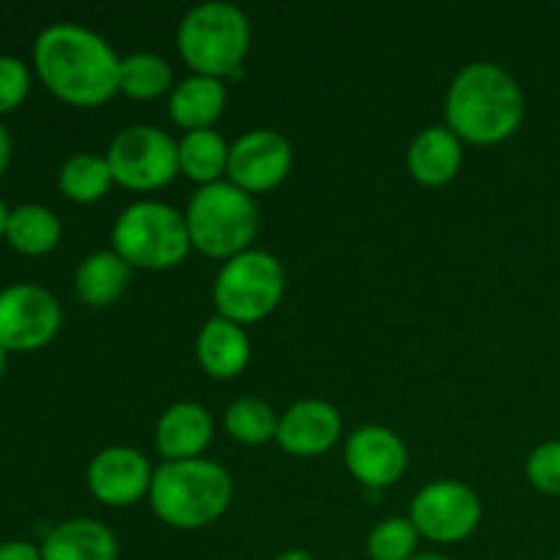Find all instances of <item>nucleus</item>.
<instances>
[{
	"mask_svg": "<svg viewBox=\"0 0 560 560\" xmlns=\"http://www.w3.org/2000/svg\"><path fill=\"white\" fill-rule=\"evenodd\" d=\"M33 66L52 96L74 107H102L120 85V58L113 44L77 22H55L33 44Z\"/></svg>",
	"mask_w": 560,
	"mask_h": 560,
	"instance_id": "obj_1",
	"label": "nucleus"
},
{
	"mask_svg": "<svg viewBox=\"0 0 560 560\" xmlns=\"http://www.w3.org/2000/svg\"><path fill=\"white\" fill-rule=\"evenodd\" d=\"M443 115L463 142L501 145L523 126L525 93L509 69L492 60H474L454 74Z\"/></svg>",
	"mask_w": 560,
	"mask_h": 560,
	"instance_id": "obj_2",
	"label": "nucleus"
},
{
	"mask_svg": "<svg viewBox=\"0 0 560 560\" xmlns=\"http://www.w3.org/2000/svg\"><path fill=\"white\" fill-rule=\"evenodd\" d=\"M233 479L211 459L162 463L153 470L151 501L153 514L175 530H200L224 517L233 503Z\"/></svg>",
	"mask_w": 560,
	"mask_h": 560,
	"instance_id": "obj_3",
	"label": "nucleus"
},
{
	"mask_svg": "<svg viewBox=\"0 0 560 560\" xmlns=\"http://www.w3.org/2000/svg\"><path fill=\"white\" fill-rule=\"evenodd\" d=\"M175 42L191 74L224 80L233 77L249 55L252 22L238 5L208 0L186 11Z\"/></svg>",
	"mask_w": 560,
	"mask_h": 560,
	"instance_id": "obj_4",
	"label": "nucleus"
},
{
	"mask_svg": "<svg viewBox=\"0 0 560 560\" xmlns=\"http://www.w3.org/2000/svg\"><path fill=\"white\" fill-rule=\"evenodd\" d=\"M184 217L191 249L222 262L252 249L260 230V211H257L255 197L230 180L197 189Z\"/></svg>",
	"mask_w": 560,
	"mask_h": 560,
	"instance_id": "obj_5",
	"label": "nucleus"
},
{
	"mask_svg": "<svg viewBox=\"0 0 560 560\" xmlns=\"http://www.w3.org/2000/svg\"><path fill=\"white\" fill-rule=\"evenodd\" d=\"M113 252L140 271H170L191 252L186 217L159 200L131 202L113 224Z\"/></svg>",
	"mask_w": 560,
	"mask_h": 560,
	"instance_id": "obj_6",
	"label": "nucleus"
},
{
	"mask_svg": "<svg viewBox=\"0 0 560 560\" xmlns=\"http://www.w3.org/2000/svg\"><path fill=\"white\" fill-rule=\"evenodd\" d=\"M288 288L284 266L273 252L246 249L222 262L213 282V304L219 315L238 326L266 320L279 310Z\"/></svg>",
	"mask_w": 560,
	"mask_h": 560,
	"instance_id": "obj_7",
	"label": "nucleus"
},
{
	"mask_svg": "<svg viewBox=\"0 0 560 560\" xmlns=\"http://www.w3.org/2000/svg\"><path fill=\"white\" fill-rule=\"evenodd\" d=\"M115 184L131 191L164 189L178 170V142L159 126H126L107 148Z\"/></svg>",
	"mask_w": 560,
	"mask_h": 560,
	"instance_id": "obj_8",
	"label": "nucleus"
},
{
	"mask_svg": "<svg viewBox=\"0 0 560 560\" xmlns=\"http://www.w3.org/2000/svg\"><path fill=\"white\" fill-rule=\"evenodd\" d=\"M410 523L421 539L435 545H459L479 530L485 506L474 487L465 481H430L410 503Z\"/></svg>",
	"mask_w": 560,
	"mask_h": 560,
	"instance_id": "obj_9",
	"label": "nucleus"
},
{
	"mask_svg": "<svg viewBox=\"0 0 560 560\" xmlns=\"http://www.w3.org/2000/svg\"><path fill=\"white\" fill-rule=\"evenodd\" d=\"M63 323L58 299L42 284L20 282L0 290V345L31 353L55 339Z\"/></svg>",
	"mask_w": 560,
	"mask_h": 560,
	"instance_id": "obj_10",
	"label": "nucleus"
},
{
	"mask_svg": "<svg viewBox=\"0 0 560 560\" xmlns=\"http://www.w3.org/2000/svg\"><path fill=\"white\" fill-rule=\"evenodd\" d=\"M293 170V145L273 129H252L230 145L228 180L246 195H262L282 184Z\"/></svg>",
	"mask_w": 560,
	"mask_h": 560,
	"instance_id": "obj_11",
	"label": "nucleus"
},
{
	"mask_svg": "<svg viewBox=\"0 0 560 560\" xmlns=\"http://www.w3.org/2000/svg\"><path fill=\"white\" fill-rule=\"evenodd\" d=\"M345 468L366 490H386L397 485L408 470V446L388 427H359L345 443Z\"/></svg>",
	"mask_w": 560,
	"mask_h": 560,
	"instance_id": "obj_12",
	"label": "nucleus"
},
{
	"mask_svg": "<svg viewBox=\"0 0 560 560\" xmlns=\"http://www.w3.org/2000/svg\"><path fill=\"white\" fill-rule=\"evenodd\" d=\"M88 490L98 503L126 509L148 498L153 468L142 452L131 446L102 448L88 465Z\"/></svg>",
	"mask_w": 560,
	"mask_h": 560,
	"instance_id": "obj_13",
	"label": "nucleus"
},
{
	"mask_svg": "<svg viewBox=\"0 0 560 560\" xmlns=\"http://www.w3.org/2000/svg\"><path fill=\"white\" fill-rule=\"evenodd\" d=\"M342 438V413L326 399H301L279 419L277 443L290 457H320Z\"/></svg>",
	"mask_w": 560,
	"mask_h": 560,
	"instance_id": "obj_14",
	"label": "nucleus"
},
{
	"mask_svg": "<svg viewBox=\"0 0 560 560\" xmlns=\"http://www.w3.org/2000/svg\"><path fill=\"white\" fill-rule=\"evenodd\" d=\"M213 416L200 402H175L156 421V452L164 463L200 459L211 446Z\"/></svg>",
	"mask_w": 560,
	"mask_h": 560,
	"instance_id": "obj_15",
	"label": "nucleus"
},
{
	"mask_svg": "<svg viewBox=\"0 0 560 560\" xmlns=\"http://www.w3.org/2000/svg\"><path fill=\"white\" fill-rule=\"evenodd\" d=\"M197 364L213 381H233L244 375L252 361V342L244 326L217 315L200 328L195 342Z\"/></svg>",
	"mask_w": 560,
	"mask_h": 560,
	"instance_id": "obj_16",
	"label": "nucleus"
},
{
	"mask_svg": "<svg viewBox=\"0 0 560 560\" xmlns=\"http://www.w3.org/2000/svg\"><path fill=\"white\" fill-rule=\"evenodd\" d=\"M463 140L448 126H427L408 148V173L416 184L441 189L463 170Z\"/></svg>",
	"mask_w": 560,
	"mask_h": 560,
	"instance_id": "obj_17",
	"label": "nucleus"
},
{
	"mask_svg": "<svg viewBox=\"0 0 560 560\" xmlns=\"http://www.w3.org/2000/svg\"><path fill=\"white\" fill-rule=\"evenodd\" d=\"M42 560H118V539L98 520H66L44 536Z\"/></svg>",
	"mask_w": 560,
	"mask_h": 560,
	"instance_id": "obj_18",
	"label": "nucleus"
},
{
	"mask_svg": "<svg viewBox=\"0 0 560 560\" xmlns=\"http://www.w3.org/2000/svg\"><path fill=\"white\" fill-rule=\"evenodd\" d=\"M170 118L178 129L200 131L213 129L219 118L228 109V88L224 80H213V77L191 74L184 82L173 88L170 93Z\"/></svg>",
	"mask_w": 560,
	"mask_h": 560,
	"instance_id": "obj_19",
	"label": "nucleus"
},
{
	"mask_svg": "<svg viewBox=\"0 0 560 560\" xmlns=\"http://www.w3.org/2000/svg\"><path fill=\"white\" fill-rule=\"evenodd\" d=\"M131 282V266L113 249L88 255L74 273L77 299L91 310H107Z\"/></svg>",
	"mask_w": 560,
	"mask_h": 560,
	"instance_id": "obj_20",
	"label": "nucleus"
},
{
	"mask_svg": "<svg viewBox=\"0 0 560 560\" xmlns=\"http://www.w3.org/2000/svg\"><path fill=\"white\" fill-rule=\"evenodd\" d=\"M230 145L217 129L186 131L178 140V170L202 189V186L228 180Z\"/></svg>",
	"mask_w": 560,
	"mask_h": 560,
	"instance_id": "obj_21",
	"label": "nucleus"
},
{
	"mask_svg": "<svg viewBox=\"0 0 560 560\" xmlns=\"http://www.w3.org/2000/svg\"><path fill=\"white\" fill-rule=\"evenodd\" d=\"M63 235V224H60L58 213L38 202H27V206L14 208L9 213V224H5V238L22 255H47L60 244Z\"/></svg>",
	"mask_w": 560,
	"mask_h": 560,
	"instance_id": "obj_22",
	"label": "nucleus"
},
{
	"mask_svg": "<svg viewBox=\"0 0 560 560\" xmlns=\"http://www.w3.org/2000/svg\"><path fill=\"white\" fill-rule=\"evenodd\" d=\"M113 184L115 178L107 164V156L93 151L74 153L71 159H66L58 173V186L63 197H69L71 202H80V206L98 202L113 189Z\"/></svg>",
	"mask_w": 560,
	"mask_h": 560,
	"instance_id": "obj_23",
	"label": "nucleus"
},
{
	"mask_svg": "<svg viewBox=\"0 0 560 560\" xmlns=\"http://www.w3.org/2000/svg\"><path fill=\"white\" fill-rule=\"evenodd\" d=\"M118 91L135 102L173 93V66L156 52H131L120 58V85Z\"/></svg>",
	"mask_w": 560,
	"mask_h": 560,
	"instance_id": "obj_24",
	"label": "nucleus"
},
{
	"mask_svg": "<svg viewBox=\"0 0 560 560\" xmlns=\"http://www.w3.org/2000/svg\"><path fill=\"white\" fill-rule=\"evenodd\" d=\"M279 419L282 416L257 397H241L224 410V430L241 446H266L277 441Z\"/></svg>",
	"mask_w": 560,
	"mask_h": 560,
	"instance_id": "obj_25",
	"label": "nucleus"
},
{
	"mask_svg": "<svg viewBox=\"0 0 560 560\" xmlns=\"http://www.w3.org/2000/svg\"><path fill=\"white\" fill-rule=\"evenodd\" d=\"M419 530L410 517H388L370 530L366 556L372 560H410L419 556Z\"/></svg>",
	"mask_w": 560,
	"mask_h": 560,
	"instance_id": "obj_26",
	"label": "nucleus"
},
{
	"mask_svg": "<svg viewBox=\"0 0 560 560\" xmlns=\"http://www.w3.org/2000/svg\"><path fill=\"white\" fill-rule=\"evenodd\" d=\"M530 487L545 495H560V441L539 443L525 459Z\"/></svg>",
	"mask_w": 560,
	"mask_h": 560,
	"instance_id": "obj_27",
	"label": "nucleus"
},
{
	"mask_svg": "<svg viewBox=\"0 0 560 560\" xmlns=\"http://www.w3.org/2000/svg\"><path fill=\"white\" fill-rule=\"evenodd\" d=\"M31 91V71L25 60L14 55H0V115L20 107Z\"/></svg>",
	"mask_w": 560,
	"mask_h": 560,
	"instance_id": "obj_28",
	"label": "nucleus"
},
{
	"mask_svg": "<svg viewBox=\"0 0 560 560\" xmlns=\"http://www.w3.org/2000/svg\"><path fill=\"white\" fill-rule=\"evenodd\" d=\"M0 560H42V547L22 539L3 541L0 545Z\"/></svg>",
	"mask_w": 560,
	"mask_h": 560,
	"instance_id": "obj_29",
	"label": "nucleus"
},
{
	"mask_svg": "<svg viewBox=\"0 0 560 560\" xmlns=\"http://www.w3.org/2000/svg\"><path fill=\"white\" fill-rule=\"evenodd\" d=\"M9 162H11V137L9 131H5V126L0 124V178H3Z\"/></svg>",
	"mask_w": 560,
	"mask_h": 560,
	"instance_id": "obj_30",
	"label": "nucleus"
},
{
	"mask_svg": "<svg viewBox=\"0 0 560 560\" xmlns=\"http://www.w3.org/2000/svg\"><path fill=\"white\" fill-rule=\"evenodd\" d=\"M273 560H315V558H312L306 550H284V552H279Z\"/></svg>",
	"mask_w": 560,
	"mask_h": 560,
	"instance_id": "obj_31",
	"label": "nucleus"
},
{
	"mask_svg": "<svg viewBox=\"0 0 560 560\" xmlns=\"http://www.w3.org/2000/svg\"><path fill=\"white\" fill-rule=\"evenodd\" d=\"M9 206L0 200V238H5V224H9Z\"/></svg>",
	"mask_w": 560,
	"mask_h": 560,
	"instance_id": "obj_32",
	"label": "nucleus"
},
{
	"mask_svg": "<svg viewBox=\"0 0 560 560\" xmlns=\"http://www.w3.org/2000/svg\"><path fill=\"white\" fill-rule=\"evenodd\" d=\"M410 560H452V558L443 556V552H419V556H413Z\"/></svg>",
	"mask_w": 560,
	"mask_h": 560,
	"instance_id": "obj_33",
	"label": "nucleus"
},
{
	"mask_svg": "<svg viewBox=\"0 0 560 560\" xmlns=\"http://www.w3.org/2000/svg\"><path fill=\"white\" fill-rule=\"evenodd\" d=\"M5 359H9V350H5L3 345H0V375H3V372H5Z\"/></svg>",
	"mask_w": 560,
	"mask_h": 560,
	"instance_id": "obj_34",
	"label": "nucleus"
},
{
	"mask_svg": "<svg viewBox=\"0 0 560 560\" xmlns=\"http://www.w3.org/2000/svg\"><path fill=\"white\" fill-rule=\"evenodd\" d=\"M556 560H560V558H556Z\"/></svg>",
	"mask_w": 560,
	"mask_h": 560,
	"instance_id": "obj_35",
	"label": "nucleus"
}]
</instances>
